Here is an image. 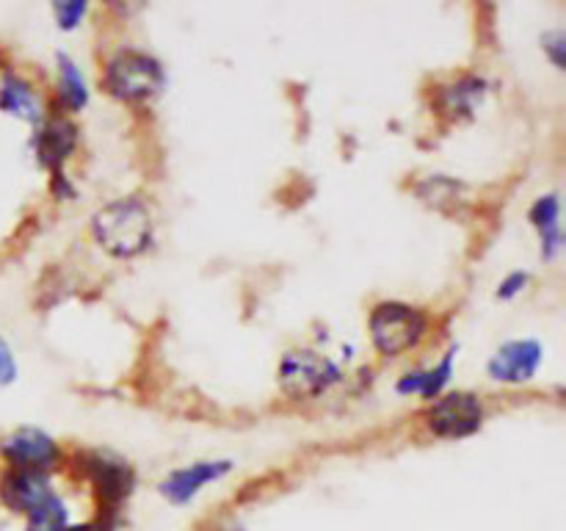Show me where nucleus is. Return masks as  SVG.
Segmentation results:
<instances>
[{
	"mask_svg": "<svg viewBox=\"0 0 566 531\" xmlns=\"http://www.w3.org/2000/svg\"><path fill=\"white\" fill-rule=\"evenodd\" d=\"M92 232L114 258H136L153 241V216L142 199H114L94 214Z\"/></svg>",
	"mask_w": 566,
	"mask_h": 531,
	"instance_id": "f257e3e1",
	"label": "nucleus"
},
{
	"mask_svg": "<svg viewBox=\"0 0 566 531\" xmlns=\"http://www.w3.org/2000/svg\"><path fill=\"white\" fill-rule=\"evenodd\" d=\"M77 468L83 470L94 487L99 507V520L92 525L94 531H116L119 525L122 503L130 498L136 487V473L122 457L111 451H83L77 454Z\"/></svg>",
	"mask_w": 566,
	"mask_h": 531,
	"instance_id": "f03ea898",
	"label": "nucleus"
},
{
	"mask_svg": "<svg viewBox=\"0 0 566 531\" xmlns=\"http://www.w3.org/2000/svg\"><path fill=\"white\" fill-rule=\"evenodd\" d=\"M370 341L385 357H401L429 335V315L407 302H379L368 315Z\"/></svg>",
	"mask_w": 566,
	"mask_h": 531,
	"instance_id": "7ed1b4c3",
	"label": "nucleus"
},
{
	"mask_svg": "<svg viewBox=\"0 0 566 531\" xmlns=\"http://www.w3.org/2000/svg\"><path fill=\"white\" fill-rule=\"evenodd\" d=\"M103 86L122 103H147L164 88V66L144 50L125 48L105 64Z\"/></svg>",
	"mask_w": 566,
	"mask_h": 531,
	"instance_id": "20e7f679",
	"label": "nucleus"
},
{
	"mask_svg": "<svg viewBox=\"0 0 566 531\" xmlns=\"http://www.w3.org/2000/svg\"><path fill=\"white\" fill-rule=\"evenodd\" d=\"M340 382V365L313 348H293L280 360V385L291 398H321Z\"/></svg>",
	"mask_w": 566,
	"mask_h": 531,
	"instance_id": "39448f33",
	"label": "nucleus"
},
{
	"mask_svg": "<svg viewBox=\"0 0 566 531\" xmlns=\"http://www.w3.org/2000/svg\"><path fill=\"white\" fill-rule=\"evenodd\" d=\"M426 426L431 435L446 440H462L484 426V404L473 393H448L431 402L426 413Z\"/></svg>",
	"mask_w": 566,
	"mask_h": 531,
	"instance_id": "423d86ee",
	"label": "nucleus"
},
{
	"mask_svg": "<svg viewBox=\"0 0 566 531\" xmlns=\"http://www.w3.org/2000/svg\"><path fill=\"white\" fill-rule=\"evenodd\" d=\"M0 454L9 468L44 470V473H50V468L61 459L59 442L48 431L33 429V426H22V429L6 435L0 440Z\"/></svg>",
	"mask_w": 566,
	"mask_h": 531,
	"instance_id": "0eeeda50",
	"label": "nucleus"
},
{
	"mask_svg": "<svg viewBox=\"0 0 566 531\" xmlns=\"http://www.w3.org/2000/svg\"><path fill=\"white\" fill-rule=\"evenodd\" d=\"M232 470L230 459H202V462H191L186 468H177L160 481V496L166 498L175 507H182L191 498H197L199 492L208 485H216V481L224 479Z\"/></svg>",
	"mask_w": 566,
	"mask_h": 531,
	"instance_id": "6e6552de",
	"label": "nucleus"
},
{
	"mask_svg": "<svg viewBox=\"0 0 566 531\" xmlns=\"http://www.w3.org/2000/svg\"><path fill=\"white\" fill-rule=\"evenodd\" d=\"M542 346L536 341H509L486 363V371L501 385H525L542 365Z\"/></svg>",
	"mask_w": 566,
	"mask_h": 531,
	"instance_id": "1a4fd4ad",
	"label": "nucleus"
},
{
	"mask_svg": "<svg viewBox=\"0 0 566 531\" xmlns=\"http://www.w3.org/2000/svg\"><path fill=\"white\" fill-rule=\"evenodd\" d=\"M77 147V127L70 116L53 114L48 119L39 122V131L33 136V149L44 169L64 171L66 158L75 153Z\"/></svg>",
	"mask_w": 566,
	"mask_h": 531,
	"instance_id": "9d476101",
	"label": "nucleus"
},
{
	"mask_svg": "<svg viewBox=\"0 0 566 531\" xmlns=\"http://www.w3.org/2000/svg\"><path fill=\"white\" fill-rule=\"evenodd\" d=\"M50 496H53V490H50V476L44 470L9 468L0 476V501L11 512L28 514Z\"/></svg>",
	"mask_w": 566,
	"mask_h": 531,
	"instance_id": "9b49d317",
	"label": "nucleus"
},
{
	"mask_svg": "<svg viewBox=\"0 0 566 531\" xmlns=\"http://www.w3.org/2000/svg\"><path fill=\"white\" fill-rule=\"evenodd\" d=\"M453 360H457V346L448 348L446 357H442L437 365H431V368H418V371H409V374H403L396 385L398 396H420V398H426V402H434V398H440L442 391L451 385Z\"/></svg>",
	"mask_w": 566,
	"mask_h": 531,
	"instance_id": "f8f14e48",
	"label": "nucleus"
},
{
	"mask_svg": "<svg viewBox=\"0 0 566 531\" xmlns=\"http://www.w3.org/2000/svg\"><path fill=\"white\" fill-rule=\"evenodd\" d=\"M484 94H486L484 77L462 75L457 77V81L440 86V92H437V103H440L442 114L451 116V119H468Z\"/></svg>",
	"mask_w": 566,
	"mask_h": 531,
	"instance_id": "ddd939ff",
	"label": "nucleus"
},
{
	"mask_svg": "<svg viewBox=\"0 0 566 531\" xmlns=\"http://www.w3.org/2000/svg\"><path fill=\"white\" fill-rule=\"evenodd\" d=\"M0 111L22 122H31V125H39L44 119L39 94L33 92L25 77L14 75V72H6L0 81Z\"/></svg>",
	"mask_w": 566,
	"mask_h": 531,
	"instance_id": "4468645a",
	"label": "nucleus"
},
{
	"mask_svg": "<svg viewBox=\"0 0 566 531\" xmlns=\"http://www.w3.org/2000/svg\"><path fill=\"white\" fill-rule=\"evenodd\" d=\"M531 225L536 227L542 241V254L547 260L556 258L564 247V236H562V202H558V194H545V197L536 199L528 210Z\"/></svg>",
	"mask_w": 566,
	"mask_h": 531,
	"instance_id": "2eb2a0df",
	"label": "nucleus"
},
{
	"mask_svg": "<svg viewBox=\"0 0 566 531\" xmlns=\"http://www.w3.org/2000/svg\"><path fill=\"white\" fill-rule=\"evenodd\" d=\"M55 70H59V83H55V94H59V103L61 108L70 111V114H77L88 105V88L86 81H83L81 70H77L75 61L70 59L66 53L55 55Z\"/></svg>",
	"mask_w": 566,
	"mask_h": 531,
	"instance_id": "dca6fc26",
	"label": "nucleus"
},
{
	"mask_svg": "<svg viewBox=\"0 0 566 531\" xmlns=\"http://www.w3.org/2000/svg\"><path fill=\"white\" fill-rule=\"evenodd\" d=\"M70 529V507L61 496H50L36 509L25 514V531H66Z\"/></svg>",
	"mask_w": 566,
	"mask_h": 531,
	"instance_id": "f3484780",
	"label": "nucleus"
},
{
	"mask_svg": "<svg viewBox=\"0 0 566 531\" xmlns=\"http://www.w3.org/2000/svg\"><path fill=\"white\" fill-rule=\"evenodd\" d=\"M459 188L462 186L453 180H448V177H429V180L418 188V194L423 199H429L434 208H446V202H457Z\"/></svg>",
	"mask_w": 566,
	"mask_h": 531,
	"instance_id": "a211bd4d",
	"label": "nucleus"
},
{
	"mask_svg": "<svg viewBox=\"0 0 566 531\" xmlns=\"http://www.w3.org/2000/svg\"><path fill=\"white\" fill-rule=\"evenodd\" d=\"M88 6L86 3H55L53 14H55V25L61 31H72V28L81 25L83 14H86Z\"/></svg>",
	"mask_w": 566,
	"mask_h": 531,
	"instance_id": "6ab92c4d",
	"label": "nucleus"
},
{
	"mask_svg": "<svg viewBox=\"0 0 566 531\" xmlns=\"http://www.w3.org/2000/svg\"><path fill=\"white\" fill-rule=\"evenodd\" d=\"M528 282H531L528 271H514V274H509L506 280H503L501 285H497V299L520 296V293H523L525 288H528Z\"/></svg>",
	"mask_w": 566,
	"mask_h": 531,
	"instance_id": "aec40b11",
	"label": "nucleus"
},
{
	"mask_svg": "<svg viewBox=\"0 0 566 531\" xmlns=\"http://www.w3.org/2000/svg\"><path fill=\"white\" fill-rule=\"evenodd\" d=\"M14 379H17L14 352H11V346L3 341V335H0V387L11 385Z\"/></svg>",
	"mask_w": 566,
	"mask_h": 531,
	"instance_id": "412c9836",
	"label": "nucleus"
},
{
	"mask_svg": "<svg viewBox=\"0 0 566 531\" xmlns=\"http://www.w3.org/2000/svg\"><path fill=\"white\" fill-rule=\"evenodd\" d=\"M542 42H545V50L547 53H551V61L553 64L558 66V70H564V48H566V39H564V31H551V33H545V39H542Z\"/></svg>",
	"mask_w": 566,
	"mask_h": 531,
	"instance_id": "4be33fe9",
	"label": "nucleus"
},
{
	"mask_svg": "<svg viewBox=\"0 0 566 531\" xmlns=\"http://www.w3.org/2000/svg\"><path fill=\"white\" fill-rule=\"evenodd\" d=\"M53 194L59 199H70L72 194H75V188L70 186V180H66L64 171H53Z\"/></svg>",
	"mask_w": 566,
	"mask_h": 531,
	"instance_id": "5701e85b",
	"label": "nucleus"
},
{
	"mask_svg": "<svg viewBox=\"0 0 566 531\" xmlns=\"http://www.w3.org/2000/svg\"><path fill=\"white\" fill-rule=\"evenodd\" d=\"M66 531H94V529H92V525H70Z\"/></svg>",
	"mask_w": 566,
	"mask_h": 531,
	"instance_id": "b1692460",
	"label": "nucleus"
}]
</instances>
